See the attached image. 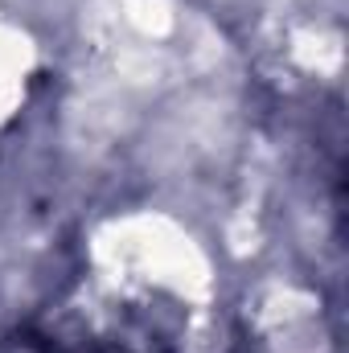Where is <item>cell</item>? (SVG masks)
I'll return each mask as SVG.
<instances>
[{
    "instance_id": "1",
    "label": "cell",
    "mask_w": 349,
    "mask_h": 353,
    "mask_svg": "<svg viewBox=\"0 0 349 353\" xmlns=\"http://www.w3.org/2000/svg\"><path fill=\"white\" fill-rule=\"evenodd\" d=\"M12 345L17 353H177V329L148 304H83L29 325Z\"/></svg>"
}]
</instances>
